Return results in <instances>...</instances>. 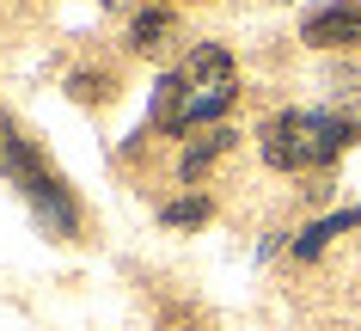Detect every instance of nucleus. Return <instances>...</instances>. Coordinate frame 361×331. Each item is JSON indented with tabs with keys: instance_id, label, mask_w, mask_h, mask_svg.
I'll list each match as a JSON object with an SVG mask.
<instances>
[{
	"instance_id": "nucleus-6",
	"label": "nucleus",
	"mask_w": 361,
	"mask_h": 331,
	"mask_svg": "<svg viewBox=\"0 0 361 331\" xmlns=\"http://www.w3.org/2000/svg\"><path fill=\"white\" fill-rule=\"evenodd\" d=\"M153 129L184 136V74H166L153 86Z\"/></svg>"
},
{
	"instance_id": "nucleus-5",
	"label": "nucleus",
	"mask_w": 361,
	"mask_h": 331,
	"mask_svg": "<svg viewBox=\"0 0 361 331\" xmlns=\"http://www.w3.org/2000/svg\"><path fill=\"white\" fill-rule=\"evenodd\" d=\"M349 227H361V209H337V215H324V221H312V227L294 239V258H319L324 246L337 234H349Z\"/></svg>"
},
{
	"instance_id": "nucleus-7",
	"label": "nucleus",
	"mask_w": 361,
	"mask_h": 331,
	"mask_svg": "<svg viewBox=\"0 0 361 331\" xmlns=\"http://www.w3.org/2000/svg\"><path fill=\"white\" fill-rule=\"evenodd\" d=\"M227 141H233L227 129H202V136H196L190 148H184V160H178V172H184V178H202V172L214 166V160L227 154Z\"/></svg>"
},
{
	"instance_id": "nucleus-9",
	"label": "nucleus",
	"mask_w": 361,
	"mask_h": 331,
	"mask_svg": "<svg viewBox=\"0 0 361 331\" xmlns=\"http://www.w3.org/2000/svg\"><path fill=\"white\" fill-rule=\"evenodd\" d=\"M202 221H209V203H202V196L166 203V227H202Z\"/></svg>"
},
{
	"instance_id": "nucleus-2",
	"label": "nucleus",
	"mask_w": 361,
	"mask_h": 331,
	"mask_svg": "<svg viewBox=\"0 0 361 331\" xmlns=\"http://www.w3.org/2000/svg\"><path fill=\"white\" fill-rule=\"evenodd\" d=\"M355 141V123L337 117V111H282V117L264 123V160L276 172H312V166H331Z\"/></svg>"
},
{
	"instance_id": "nucleus-1",
	"label": "nucleus",
	"mask_w": 361,
	"mask_h": 331,
	"mask_svg": "<svg viewBox=\"0 0 361 331\" xmlns=\"http://www.w3.org/2000/svg\"><path fill=\"white\" fill-rule=\"evenodd\" d=\"M0 178L31 203V215L43 221V234H49V239H74L80 234V203L68 196L61 172L37 154V141L25 136L6 111H0Z\"/></svg>"
},
{
	"instance_id": "nucleus-8",
	"label": "nucleus",
	"mask_w": 361,
	"mask_h": 331,
	"mask_svg": "<svg viewBox=\"0 0 361 331\" xmlns=\"http://www.w3.org/2000/svg\"><path fill=\"white\" fill-rule=\"evenodd\" d=\"M166 37H171V13H141V19H135V31H129V43L141 49V56L166 49Z\"/></svg>"
},
{
	"instance_id": "nucleus-4",
	"label": "nucleus",
	"mask_w": 361,
	"mask_h": 331,
	"mask_svg": "<svg viewBox=\"0 0 361 331\" xmlns=\"http://www.w3.org/2000/svg\"><path fill=\"white\" fill-rule=\"evenodd\" d=\"M300 37L312 49H361V0H337V6L306 13Z\"/></svg>"
},
{
	"instance_id": "nucleus-3",
	"label": "nucleus",
	"mask_w": 361,
	"mask_h": 331,
	"mask_svg": "<svg viewBox=\"0 0 361 331\" xmlns=\"http://www.w3.org/2000/svg\"><path fill=\"white\" fill-rule=\"evenodd\" d=\"M178 74H184V129L214 123L233 98H239V74H233V56L221 43H196L190 61H184Z\"/></svg>"
},
{
	"instance_id": "nucleus-10",
	"label": "nucleus",
	"mask_w": 361,
	"mask_h": 331,
	"mask_svg": "<svg viewBox=\"0 0 361 331\" xmlns=\"http://www.w3.org/2000/svg\"><path fill=\"white\" fill-rule=\"evenodd\" d=\"M104 6H129V0H104Z\"/></svg>"
}]
</instances>
